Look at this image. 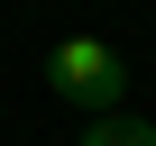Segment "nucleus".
<instances>
[{"mask_svg":"<svg viewBox=\"0 0 156 146\" xmlns=\"http://www.w3.org/2000/svg\"><path fill=\"white\" fill-rule=\"evenodd\" d=\"M46 91L101 119V110H119V91H129V64H119L110 37H64V46L46 55Z\"/></svg>","mask_w":156,"mask_h":146,"instance_id":"f257e3e1","label":"nucleus"},{"mask_svg":"<svg viewBox=\"0 0 156 146\" xmlns=\"http://www.w3.org/2000/svg\"><path fill=\"white\" fill-rule=\"evenodd\" d=\"M83 146H156V128H147V119H129V110H101V119L83 128Z\"/></svg>","mask_w":156,"mask_h":146,"instance_id":"f03ea898","label":"nucleus"}]
</instances>
